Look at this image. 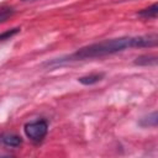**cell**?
Returning <instances> with one entry per match:
<instances>
[{"instance_id":"9c48e42d","label":"cell","mask_w":158,"mask_h":158,"mask_svg":"<svg viewBox=\"0 0 158 158\" xmlns=\"http://www.w3.org/2000/svg\"><path fill=\"white\" fill-rule=\"evenodd\" d=\"M20 27H14V28H10V30H6L5 32L0 33V42L2 41H6V40H10L11 37H14L15 35H17L20 32Z\"/></svg>"},{"instance_id":"7a4b0ae2","label":"cell","mask_w":158,"mask_h":158,"mask_svg":"<svg viewBox=\"0 0 158 158\" xmlns=\"http://www.w3.org/2000/svg\"><path fill=\"white\" fill-rule=\"evenodd\" d=\"M23 131L25 135L33 142H40L42 141L48 131V123L44 120H36V121H31L27 122L23 126Z\"/></svg>"},{"instance_id":"52a82bcc","label":"cell","mask_w":158,"mask_h":158,"mask_svg":"<svg viewBox=\"0 0 158 158\" xmlns=\"http://www.w3.org/2000/svg\"><path fill=\"white\" fill-rule=\"evenodd\" d=\"M157 121H158L157 111H153L148 116H144L143 118H141L139 125L143 126V127H156L157 126Z\"/></svg>"},{"instance_id":"8992f818","label":"cell","mask_w":158,"mask_h":158,"mask_svg":"<svg viewBox=\"0 0 158 158\" xmlns=\"http://www.w3.org/2000/svg\"><path fill=\"white\" fill-rule=\"evenodd\" d=\"M137 14L139 16L144 17V19H156L157 17V14H158V4L154 2L149 7H146L143 10H139Z\"/></svg>"},{"instance_id":"ba28073f","label":"cell","mask_w":158,"mask_h":158,"mask_svg":"<svg viewBox=\"0 0 158 158\" xmlns=\"http://www.w3.org/2000/svg\"><path fill=\"white\" fill-rule=\"evenodd\" d=\"M15 10L11 6H0V23L5 22L9 17L14 15Z\"/></svg>"},{"instance_id":"5b68a950","label":"cell","mask_w":158,"mask_h":158,"mask_svg":"<svg viewBox=\"0 0 158 158\" xmlns=\"http://www.w3.org/2000/svg\"><path fill=\"white\" fill-rule=\"evenodd\" d=\"M102 78H104V73H95V74H90V75L80 77V78L78 79V81L81 83L83 85H93V84L99 83Z\"/></svg>"},{"instance_id":"277c9868","label":"cell","mask_w":158,"mask_h":158,"mask_svg":"<svg viewBox=\"0 0 158 158\" xmlns=\"http://www.w3.org/2000/svg\"><path fill=\"white\" fill-rule=\"evenodd\" d=\"M157 60H158V58L154 54H143V56H139L136 58L135 64L142 65V67H152V65L157 64Z\"/></svg>"},{"instance_id":"3957f363","label":"cell","mask_w":158,"mask_h":158,"mask_svg":"<svg viewBox=\"0 0 158 158\" xmlns=\"http://www.w3.org/2000/svg\"><path fill=\"white\" fill-rule=\"evenodd\" d=\"M0 142L6 147H19L22 143V138L15 133H2L0 136Z\"/></svg>"},{"instance_id":"30bf717a","label":"cell","mask_w":158,"mask_h":158,"mask_svg":"<svg viewBox=\"0 0 158 158\" xmlns=\"http://www.w3.org/2000/svg\"><path fill=\"white\" fill-rule=\"evenodd\" d=\"M22 1H33V0H22Z\"/></svg>"},{"instance_id":"6da1fadb","label":"cell","mask_w":158,"mask_h":158,"mask_svg":"<svg viewBox=\"0 0 158 158\" xmlns=\"http://www.w3.org/2000/svg\"><path fill=\"white\" fill-rule=\"evenodd\" d=\"M157 42H158V37L156 33L143 35V36H125V37L104 40V41L95 42V43L88 44L85 47H81L72 54H68V56H64L60 58H56L51 62L48 60L46 63V65L57 67V65H62V64H65L69 62H75V60L101 58L105 56H110V54L121 52L127 48L156 47Z\"/></svg>"}]
</instances>
